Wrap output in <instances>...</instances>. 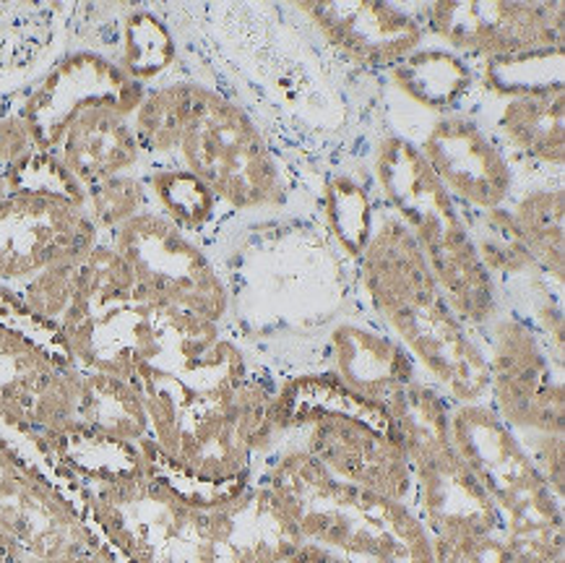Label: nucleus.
I'll list each match as a JSON object with an SVG mask.
<instances>
[{"instance_id": "25", "label": "nucleus", "mask_w": 565, "mask_h": 563, "mask_svg": "<svg viewBox=\"0 0 565 563\" xmlns=\"http://www.w3.org/2000/svg\"><path fill=\"white\" fill-rule=\"evenodd\" d=\"M193 86L188 78H168L147 86L139 107L130 115L136 141L143 155V168L178 160L188 120L193 110Z\"/></svg>"}, {"instance_id": "12", "label": "nucleus", "mask_w": 565, "mask_h": 563, "mask_svg": "<svg viewBox=\"0 0 565 563\" xmlns=\"http://www.w3.org/2000/svg\"><path fill=\"white\" fill-rule=\"evenodd\" d=\"M490 368L488 404L513 433L563 436L565 392L563 365L524 316L505 306L480 331Z\"/></svg>"}, {"instance_id": "37", "label": "nucleus", "mask_w": 565, "mask_h": 563, "mask_svg": "<svg viewBox=\"0 0 565 563\" xmlns=\"http://www.w3.org/2000/svg\"><path fill=\"white\" fill-rule=\"evenodd\" d=\"M285 563H358V561L347 559V555H342V553L329 551V548L302 543Z\"/></svg>"}, {"instance_id": "20", "label": "nucleus", "mask_w": 565, "mask_h": 563, "mask_svg": "<svg viewBox=\"0 0 565 563\" xmlns=\"http://www.w3.org/2000/svg\"><path fill=\"white\" fill-rule=\"evenodd\" d=\"M53 155L82 188L143 170L130 118L115 107H92L68 123Z\"/></svg>"}, {"instance_id": "27", "label": "nucleus", "mask_w": 565, "mask_h": 563, "mask_svg": "<svg viewBox=\"0 0 565 563\" xmlns=\"http://www.w3.org/2000/svg\"><path fill=\"white\" fill-rule=\"evenodd\" d=\"M139 176L149 191L151 209L195 241L206 230H212L224 212L220 199L209 191V185L201 183L193 172L180 168L178 162L151 164Z\"/></svg>"}, {"instance_id": "9", "label": "nucleus", "mask_w": 565, "mask_h": 563, "mask_svg": "<svg viewBox=\"0 0 565 563\" xmlns=\"http://www.w3.org/2000/svg\"><path fill=\"white\" fill-rule=\"evenodd\" d=\"M180 168L220 199L224 212H271L287 204L289 178L250 113L212 86H193Z\"/></svg>"}, {"instance_id": "41", "label": "nucleus", "mask_w": 565, "mask_h": 563, "mask_svg": "<svg viewBox=\"0 0 565 563\" xmlns=\"http://www.w3.org/2000/svg\"><path fill=\"white\" fill-rule=\"evenodd\" d=\"M553 563H563V559L561 561H553Z\"/></svg>"}, {"instance_id": "17", "label": "nucleus", "mask_w": 565, "mask_h": 563, "mask_svg": "<svg viewBox=\"0 0 565 563\" xmlns=\"http://www.w3.org/2000/svg\"><path fill=\"white\" fill-rule=\"evenodd\" d=\"M295 11L321 40L354 66L391 71L425 45L427 29L417 11L379 0H302Z\"/></svg>"}, {"instance_id": "22", "label": "nucleus", "mask_w": 565, "mask_h": 563, "mask_svg": "<svg viewBox=\"0 0 565 563\" xmlns=\"http://www.w3.org/2000/svg\"><path fill=\"white\" fill-rule=\"evenodd\" d=\"M326 415L358 417V421H365L375 425V428L396 436L394 421H391L386 404L373 402L367 396L352 392L334 373L323 371V368H318V371H302L277 381L271 400V421L279 438L297 433Z\"/></svg>"}, {"instance_id": "39", "label": "nucleus", "mask_w": 565, "mask_h": 563, "mask_svg": "<svg viewBox=\"0 0 565 563\" xmlns=\"http://www.w3.org/2000/svg\"><path fill=\"white\" fill-rule=\"evenodd\" d=\"M0 561L3 563H24L26 555L19 551L17 543L6 535V532H0Z\"/></svg>"}, {"instance_id": "29", "label": "nucleus", "mask_w": 565, "mask_h": 563, "mask_svg": "<svg viewBox=\"0 0 565 563\" xmlns=\"http://www.w3.org/2000/svg\"><path fill=\"white\" fill-rule=\"evenodd\" d=\"M113 61L143 86L159 84L175 66L178 42L159 13L149 9H126L120 19L118 53Z\"/></svg>"}, {"instance_id": "40", "label": "nucleus", "mask_w": 565, "mask_h": 563, "mask_svg": "<svg viewBox=\"0 0 565 563\" xmlns=\"http://www.w3.org/2000/svg\"><path fill=\"white\" fill-rule=\"evenodd\" d=\"M6 193V178H0V196Z\"/></svg>"}, {"instance_id": "6", "label": "nucleus", "mask_w": 565, "mask_h": 563, "mask_svg": "<svg viewBox=\"0 0 565 563\" xmlns=\"http://www.w3.org/2000/svg\"><path fill=\"white\" fill-rule=\"evenodd\" d=\"M0 532L29 559L99 548L130 563L99 524L89 490L40 431L0 415Z\"/></svg>"}, {"instance_id": "19", "label": "nucleus", "mask_w": 565, "mask_h": 563, "mask_svg": "<svg viewBox=\"0 0 565 563\" xmlns=\"http://www.w3.org/2000/svg\"><path fill=\"white\" fill-rule=\"evenodd\" d=\"M323 371L334 373L352 392L381 404L423 379L407 348L375 319L339 321L326 339Z\"/></svg>"}, {"instance_id": "10", "label": "nucleus", "mask_w": 565, "mask_h": 563, "mask_svg": "<svg viewBox=\"0 0 565 563\" xmlns=\"http://www.w3.org/2000/svg\"><path fill=\"white\" fill-rule=\"evenodd\" d=\"M78 365L61 329L0 285V415L57 436L74 428Z\"/></svg>"}, {"instance_id": "1", "label": "nucleus", "mask_w": 565, "mask_h": 563, "mask_svg": "<svg viewBox=\"0 0 565 563\" xmlns=\"http://www.w3.org/2000/svg\"><path fill=\"white\" fill-rule=\"evenodd\" d=\"M84 488L107 538L130 563H285L302 545L256 475L193 478L151 438L139 472Z\"/></svg>"}, {"instance_id": "5", "label": "nucleus", "mask_w": 565, "mask_h": 563, "mask_svg": "<svg viewBox=\"0 0 565 563\" xmlns=\"http://www.w3.org/2000/svg\"><path fill=\"white\" fill-rule=\"evenodd\" d=\"M373 178L388 212L409 230L448 308L477 334L505 310L469 237L463 209L427 168L409 136L388 134L375 147Z\"/></svg>"}, {"instance_id": "2", "label": "nucleus", "mask_w": 565, "mask_h": 563, "mask_svg": "<svg viewBox=\"0 0 565 563\" xmlns=\"http://www.w3.org/2000/svg\"><path fill=\"white\" fill-rule=\"evenodd\" d=\"M358 266L367 310L407 348L427 384L451 404L488 402L490 368L480 334L448 308L417 241L391 212L375 216Z\"/></svg>"}, {"instance_id": "7", "label": "nucleus", "mask_w": 565, "mask_h": 563, "mask_svg": "<svg viewBox=\"0 0 565 563\" xmlns=\"http://www.w3.org/2000/svg\"><path fill=\"white\" fill-rule=\"evenodd\" d=\"M451 442L501 517V538L516 563L563 559V501L529 459L524 444L488 402L454 404Z\"/></svg>"}, {"instance_id": "14", "label": "nucleus", "mask_w": 565, "mask_h": 563, "mask_svg": "<svg viewBox=\"0 0 565 563\" xmlns=\"http://www.w3.org/2000/svg\"><path fill=\"white\" fill-rule=\"evenodd\" d=\"M103 241L84 204L34 191L0 196V285H26L57 264L76 262Z\"/></svg>"}, {"instance_id": "28", "label": "nucleus", "mask_w": 565, "mask_h": 563, "mask_svg": "<svg viewBox=\"0 0 565 563\" xmlns=\"http://www.w3.org/2000/svg\"><path fill=\"white\" fill-rule=\"evenodd\" d=\"M463 216H467L469 237H472L477 256L490 272V277L498 282L501 293L509 282L545 279L532 254H529V245L509 206L488 209V212H467L463 209Z\"/></svg>"}, {"instance_id": "18", "label": "nucleus", "mask_w": 565, "mask_h": 563, "mask_svg": "<svg viewBox=\"0 0 565 563\" xmlns=\"http://www.w3.org/2000/svg\"><path fill=\"white\" fill-rule=\"evenodd\" d=\"M285 438L300 444L334 478L350 486L373 490L407 507L415 501V478L402 444L371 423L347 415H326Z\"/></svg>"}, {"instance_id": "32", "label": "nucleus", "mask_w": 565, "mask_h": 563, "mask_svg": "<svg viewBox=\"0 0 565 563\" xmlns=\"http://www.w3.org/2000/svg\"><path fill=\"white\" fill-rule=\"evenodd\" d=\"M84 209L94 227L99 230V235L107 237L134 216L149 212L151 201L147 185L136 172V176H118L84 188Z\"/></svg>"}, {"instance_id": "33", "label": "nucleus", "mask_w": 565, "mask_h": 563, "mask_svg": "<svg viewBox=\"0 0 565 563\" xmlns=\"http://www.w3.org/2000/svg\"><path fill=\"white\" fill-rule=\"evenodd\" d=\"M6 188L50 193V196H63L76 201V204H84L82 183L63 168V162L55 155L42 149H32L24 160L6 172Z\"/></svg>"}, {"instance_id": "34", "label": "nucleus", "mask_w": 565, "mask_h": 563, "mask_svg": "<svg viewBox=\"0 0 565 563\" xmlns=\"http://www.w3.org/2000/svg\"><path fill=\"white\" fill-rule=\"evenodd\" d=\"M436 563H516L501 535L433 540Z\"/></svg>"}, {"instance_id": "4", "label": "nucleus", "mask_w": 565, "mask_h": 563, "mask_svg": "<svg viewBox=\"0 0 565 563\" xmlns=\"http://www.w3.org/2000/svg\"><path fill=\"white\" fill-rule=\"evenodd\" d=\"M134 386L147 407L151 444L193 478H250L281 442L271 421L277 381L260 371L222 394L193 392L175 375L147 368L134 375Z\"/></svg>"}, {"instance_id": "15", "label": "nucleus", "mask_w": 565, "mask_h": 563, "mask_svg": "<svg viewBox=\"0 0 565 563\" xmlns=\"http://www.w3.org/2000/svg\"><path fill=\"white\" fill-rule=\"evenodd\" d=\"M147 86L134 82L118 63L78 47L57 57L45 74L19 99V115L24 118L34 147L53 155L68 123L92 107H115L128 118L139 107Z\"/></svg>"}, {"instance_id": "24", "label": "nucleus", "mask_w": 565, "mask_h": 563, "mask_svg": "<svg viewBox=\"0 0 565 563\" xmlns=\"http://www.w3.org/2000/svg\"><path fill=\"white\" fill-rule=\"evenodd\" d=\"M74 428L141 444L151 438L147 407L130 381L78 368V400ZM71 428V431H74Z\"/></svg>"}, {"instance_id": "3", "label": "nucleus", "mask_w": 565, "mask_h": 563, "mask_svg": "<svg viewBox=\"0 0 565 563\" xmlns=\"http://www.w3.org/2000/svg\"><path fill=\"white\" fill-rule=\"evenodd\" d=\"M256 478L277 498L302 543L358 563H436L415 509L334 478L292 438H281Z\"/></svg>"}, {"instance_id": "35", "label": "nucleus", "mask_w": 565, "mask_h": 563, "mask_svg": "<svg viewBox=\"0 0 565 563\" xmlns=\"http://www.w3.org/2000/svg\"><path fill=\"white\" fill-rule=\"evenodd\" d=\"M519 442L524 444L529 459L534 461L542 480L547 488L563 501L565 490V442L563 436L553 433H516Z\"/></svg>"}, {"instance_id": "16", "label": "nucleus", "mask_w": 565, "mask_h": 563, "mask_svg": "<svg viewBox=\"0 0 565 563\" xmlns=\"http://www.w3.org/2000/svg\"><path fill=\"white\" fill-rule=\"evenodd\" d=\"M409 141L467 212L509 206L519 193V176L509 155L490 128L472 115H430Z\"/></svg>"}, {"instance_id": "11", "label": "nucleus", "mask_w": 565, "mask_h": 563, "mask_svg": "<svg viewBox=\"0 0 565 563\" xmlns=\"http://www.w3.org/2000/svg\"><path fill=\"white\" fill-rule=\"evenodd\" d=\"M107 241L126 258L141 298L191 310L224 327L232 290L201 241L185 235L154 209L134 216Z\"/></svg>"}, {"instance_id": "23", "label": "nucleus", "mask_w": 565, "mask_h": 563, "mask_svg": "<svg viewBox=\"0 0 565 563\" xmlns=\"http://www.w3.org/2000/svg\"><path fill=\"white\" fill-rule=\"evenodd\" d=\"M391 84L430 115L459 113L477 84L475 63L444 45H423L388 71Z\"/></svg>"}, {"instance_id": "21", "label": "nucleus", "mask_w": 565, "mask_h": 563, "mask_svg": "<svg viewBox=\"0 0 565 563\" xmlns=\"http://www.w3.org/2000/svg\"><path fill=\"white\" fill-rule=\"evenodd\" d=\"M509 160L545 172L547 180L563 176L565 164V89L501 99L488 126Z\"/></svg>"}, {"instance_id": "38", "label": "nucleus", "mask_w": 565, "mask_h": 563, "mask_svg": "<svg viewBox=\"0 0 565 563\" xmlns=\"http://www.w3.org/2000/svg\"><path fill=\"white\" fill-rule=\"evenodd\" d=\"M24 563H118V559L107 551H99V548H86V551L61 555V559H29Z\"/></svg>"}, {"instance_id": "36", "label": "nucleus", "mask_w": 565, "mask_h": 563, "mask_svg": "<svg viewBox=\"0 0 565 563\" xmlns=\"http://www.w3.org/2000/svg\"><path fill=\"white\" fill-rule=\"evenodd\" d=\"M34 147L32 134H29L24 118L17 107H0V178H6L13 164L24 160Z\"/></svg>"}, {"instance_id": "31", "label": "nucleus", "mask_w": 565, "mask_h": 563, "mask_svg": "<svg viewBox=\"0 0 565 563\" xmlns=\"http://www.w3.org/2000/svg\"><path fill=\"white\" fill-rule=\"evenodd\" d=\"M477 82L501 99L557 92L563 89V47L484 61L477 68Z\"/></svg>"}, {"instance_id": "8", "label": "nucleus", "mask_w": 565, "mask_h": 563, "mask_svg": "<svg viewBox=\"0 0 565 563\" xmlns=\"http://www.w3.org/2000/svg\"><path fill=\"white\" fill-rule=\"evenodd\" d=\"M386 407L415 478L412 509L430 540L501 535V517L451 442L454 404L417 379Z\"/></svg>"}, {"instance_id": "26", "label": "nucleus", "mask_w": 565, "mask_h": 563, "mask_svg": "<svg viewBox=\"0 0 565 563\" xmlns=\"http://www.w3.org/2000/svg\"><path fill=\"white\" fill-rule=\"evenodd\" d=\"M524 235L534 264L555 290L563 287L565 272V193L561 183H545L519 191L509 204Z\"/></svg>"}, {"instance_id": "13", "label": "nucleus", "mask_w": 565, "mask_h": 563, "mask_svg": "<svg viewBox=\"0 0 565 563\" xmlns=\"http://www.w3.org/2000/svg\"><path fill=\"white\" fill-rule=\"evenodd\" d=\"M427 34L463 61H495L563 47V3L438 0L417 11Z\"/></svg>"}, {"instance_id": "30", "label": "nucleus", "mask_w": 565, "mask_h": 563, "mask_svg": "<svg viewBox=\"0 0 565 563\" xmlns=\"http://www.w3.org/2000/svg\"><path fill=\"white\" fill-rule=\"evenodd\" d=\"M375 206L365 183L360 178L342 172L323 188V220L339 248L347 256L358 258L365 251L375 227Z\"/></svg>"}]
</instances>
